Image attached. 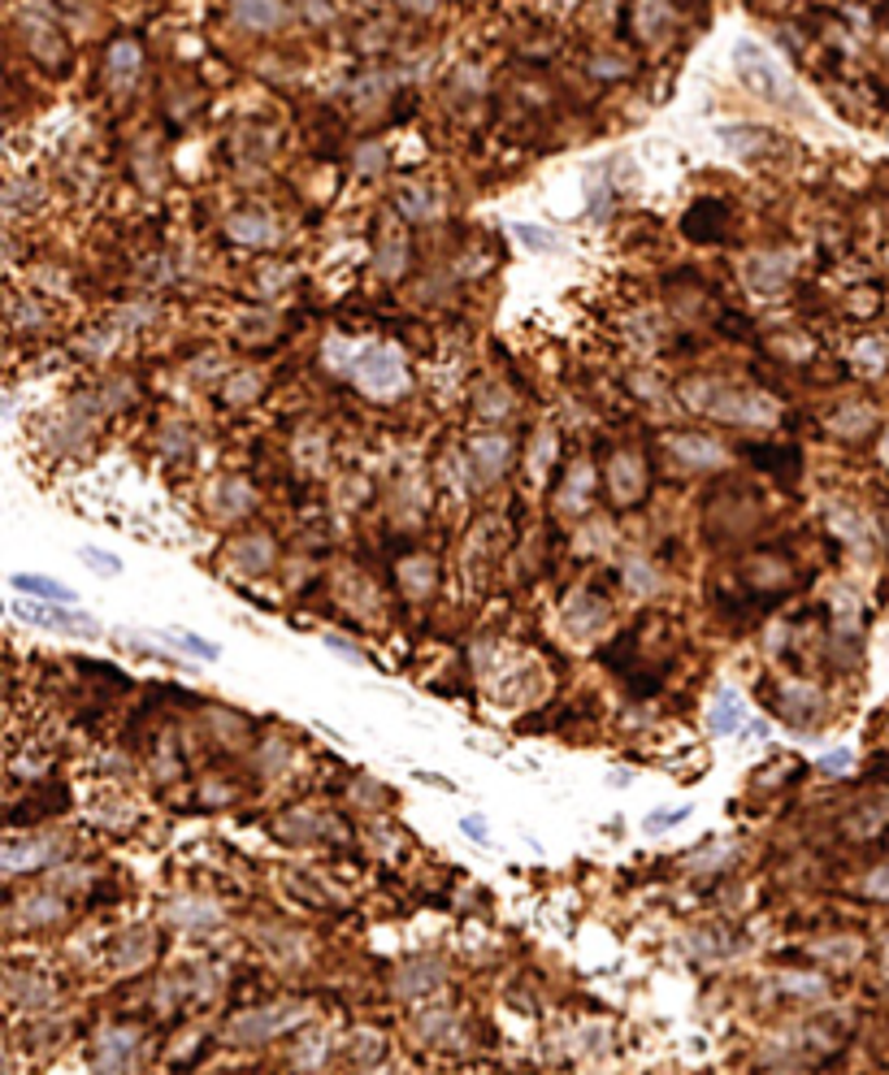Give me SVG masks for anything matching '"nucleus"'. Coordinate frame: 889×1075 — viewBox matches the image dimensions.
<instances>
[{"instance_id":"f257e3e1","label":"nucleus","mask_w":889,"mask_h":1075,"mask_svg":"<svg viewBox=\"0 0 889 1075\" xmlns=\"http://www.w3.org/2000/svg\"><path fill=\"white\" fill-rule=\"evenodd\" d=\"M738 78L747 83V87H755L760 96H768V100H777V104H786V96H790V83L781 78V70L773 65V57L768 52H760L755 43H738Z\"/></svg>"},{"instance_id":"f03ea898","label":"nucleus","mask_w":889,"mask_h":1075,"mask_svg":"<svg viewBox=\"0 0 889 1075\" xmlns=\"http://www.w3.org/2000/svg\"><path fill=\"white\" fill-rule=\"evenodd\" d=\"M17 616L30 621V625H43V629H57V634H78V638L100 634V625L87 612L70 608V603H17Z\"/></svg>"},{"instance_id":"7ed1b4c3","label":"nucleus","mask_w":889,"mask_h":1075,"mask_svg":"<svg viewBox=\"0 0 889 1075\" xmlns=\"http://www.w3.org/2000/svg\"><path fill=\"white\" fill-rule=\"evenodd\" d=\"M356 377H361V386H370L374 395H391V390H400V386H404L400 357H396V352H383V348L365 352V360L356 364Z\"/></svg>"},{"instance_id":"20e7f679","label":"nucleus","mask_w":889,"mask_h":1075,"mask_svg":"<svg viewBox=\"0 0 889 1075\" xmlns=\"http://www.w3.org/2000/svg\"><path fill=\"white\" fill-rule=\"evenodd\" d=\"M235 13H239V22L252 26V30H278L283 17H287L283 0H235Z\"/></svg>"},{"instance_id":"39448f33","label":"nucleus","mask_w":889,"mask_h":1075,"mask_svg":"<svg viewBox=\"0 0 889 1075\" xmlns=\"http://www.w3.org/2000/svg\"><path fill=\"white\" fill-rule=\"evenodd\" d=\"M13 590L35 595L43 603H70L74 608V590L61 586V582H52V577H43V573H13Z\"/></svg>"},{"instance_id":"423d86ee","label":"nucleus","mask_w":889,"mask_h":1075,"mask_svg":"<svg viewBox=\"0 0 889 1075\" xmlns=\"http://www.w3.org/2000/svg\"><path fill=\"white\" fill-rule=\"evenodd\" d=\"M708 724H712V733H738V728L747 724V708H742V699L725 690V695L716 699V708H712Z\"/></svg>"},{"instance_id":"0eeeda50","label":"nucleus","mask_w":889,"mask_h":1075,"mask_svg":"<svg viewBox=\"0 0 889 1075\" xmlns=\"http://www.w3.org/2000/svg\"><path fill=\"white\" fill-rule=\"evenodd\" d=\"M165 642H170V647H183V651H187V655H196V660H217V655H222V647H217V642L196 638V634H187V629H170V634H165Z\"/></svg>"},{"instance_id":"6e6552de","label":"nucleus","mask_w":889,"mask_h":1075,"mask_svg":"<svg viewBox=\"0 0 889 1075\" xmlns=\"http://www.w3.org/2000/svg\"><path fill=\"white\" fill-rule=\"evenodd\" d=\"M78 560H83L91 573H100V577H117V573H122V560L109 555V551H100V547H78Z\"/></svg>"},{"instance_id":"1a4fd4ad","label":"nucleus","mask_w":889,"mask_h":1075,"mask_svg":"<svg viewBox=\"0 0 889 1075\" xmlns=\"http://www.w3.org/2000/svg\"><path fill=\"white\" fill-rule=\"evenodd\" d=\"M139 70V48L135 43H117L113 48V78H130Z\"/></svg>"},{"instance_id":"9d476101","label":"nucleus","mask_w":889,"mask_h":1075,"mask_svg":"<svg viewBox=\"0 0 889 1075\" xmlns=\"http://www.w3.org/2000/svg\"><path fill=\"white\" fill-rule=\"evenodd\" d=\"M690 815V807H673V811H655V815H647V828H673V824H681Z\"/></svg>"},{"instance_id":"9b49d317","label":"nucleus","mask_w":889,"mask_h":1075,"mask_svg":"<svg viewBox=\"0 0 889 1075\" xmlns=\"http://www.w3.org/2000/svg\"><path fill=\"white\" fill-rule=\"evenodd\" d=\"M851 763H855V750H838V754H825V759H821L825 772H847Z\"/></svg>"},{"instance_id":"f8f14e48","label":"nucleus","mask_w":889,"mask_h":1075,"mask_svg":"<svg viewBox=\"0 0 889 1075\" xmlns=\"http://www.w3.org/2000/svg\"><path fill=\"white\" fill-rule=\"evenodd\" d=\"M460 828H464V833H468L473 841H490V828H486V824H481L477 815H464V820H460Z\"/></svg>"},{"instance_id":"ddd939ff","label":"nucleus","mask_w":889,"mask_h":1075,"mask_svg":"<svg viewBox=\"0 0 889 1075\" xmlns=\"http://www.w3.org/2000/svg\"><path fill=\"white\" fill-rule=\"evenodd\" d=\"M516 235H521V243H529V248H538V252H542V248H551V243L542 239V230H538V226H516Z\"/></svg>"},{"instance_id":"4468645a","label":"nucleus","mask_w":889,"mask_h":1075,"mask_svg":"<svg viewBox=\"0 0 889 1075\" xmlns=\"http://www.w3.org/2000/svg\"><path fill=\"white\" fill-rule=\"evenodd\" d=\"M868 893L889 898V867H881V872H873V876H868Z\"/></svg>"},{"instance_id":"2eb2a0df","label":"nucleus","mask_w":889,"mask_h":1075,"mask_svg":"<svg viewBox=\"0 0 889 1075\" xmlns=\"http://www.w3.org/2000/svg\"><path fill=\"white\" fill-rule=\"evenodd\" d=\"M109 1054H113L109 1072H117V1067H122V1059H126V1037H109Z\"/></svg>"},{"instance_id":"dca6fc26","label":"nucleus","mask_w":889,"mask_h":1075,"mask_svg":"<svg viewBox=\"0 0 889 1075\" xmlns=\"http://www.w3.org/2000/svg\"><path fill=\"white\" fill-rule=\"evenodd\" d=\"M886 460H889V447H886Z\"/></svg>"}]
</instances>
